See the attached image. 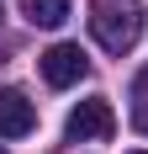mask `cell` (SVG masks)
<instances>
[{
    "label": "cell",
    "instance_id": "cell-1",
    "mask_svg": "<svg viewBox=\"0 0 148 154\" xmlns=\"http://www.w3.org/2000/svg\"><path fill=\"white\" fill-rule=\"evenodd\" d=\"M90 32L106 53H127L143 32V5L132 0H90Z\"/></svg>",
    "mask_w": 148,
    "mask_h": 154
},
{
    "label": "cell",
    "instance_id": "cell-2",
    "mask_svg": "<svg viewBox=\"0 0 148 154\" xmlns=\"http://www.w3.org/2000/svg\"><path fill=\"white\" fill-rule=\"evenodd\" d=\"M111 133H117V112H111L106 96L79 101V106L69 112V122H64V138L69 143H95V138H111Z\"/></svg>",
    "mask_w": 148,
    "mask_h": 154
},
{
    "label": "cell",
    "instance_id": "cell-3",
    "mask_svg": "<svg viewBox=\"0 0 148 154\" xmlns=\"http://www.w3.org/2000/svg\"><path fill=\"white\" fill-rule=\"evenodd\" d=\"M37 64H43V80L53 85V91H69V85H79V80H85V69H90V64H85V53H79L74 43H53Z\"/></svg>",
    "mask_w": 148,
    "mask_h": 154
},
{
    "label": "cell",
    "instance_id": "cell-4",
    "mask_svg": "<svg viewBox=\"0 0 148 154\" xmlns=\"http://www.w3.org/2000/svg\"><path fill=\"white\" fill-rule=\"evenodd\" d=\"M37 128V106L21 91H0V138H27Z\"/></svg>",
    "mask_w": 148,
    "mask_h": 154
},
{
    "label": "cell",
    "instance_id": "cell-5",
    "mask_svg": "<svg viewBox=\"0 0 148 154\" xmlns=\"http://www.w3.org/2000/svg\"><path fill=\"white\" fill-rule=\"evenodd\" d=\"M21 16L32 27H64L69 21V0H21Z\"/></svg>",
    "mask_w": 148,
    "mask_h": 154
},
{
    "label": "cell",
    "instance_id": "cell-6",
    "mask_svg": "<svg viewBox=\"0 0 148 154\" xmlns=\"http://www.w3.org/2000/svg\"><path fill=\"white\" fill-rule=\"evenodd\" d=\"M132 122L148 133V80H138V91H132Z\"/></svg>",
    "mask_w": 148,
    "mask_h": 154
},
{
    "label": "cell",
    "instance_id": "cell-7",
    "mask_svg": "<svg viewBox=\"0 0 148 154\" xmlns=\"http://www.w3.org/2000/svg\"><path fill=\"white\" fill-rule=\"evenodd\" d=\"M0 154H5V149H0Z\"/></svg>",
    "mask_w": 148,
    "mask_h": 154
},
{
    "label": "cell",
    "instance_id": "cell-8",
    "mask_svg": "<svg viewBox=\"0 0 148 154\" xmlns=\"http://www.w3.org/2000/svg\"><path fill=\"white\" fill-rule=\"evenodd\" d=\"M138 154H143V149H138Z\"/></svg>",
    "mask_w": 148,
    "mask_h": 154
}]
</instances>
